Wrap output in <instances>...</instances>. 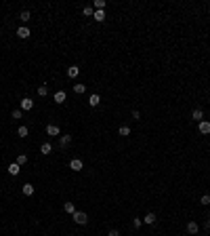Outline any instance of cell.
I'll list each match as a JSON object with an SVG mask.
<instances>
[{
  "instance_id": "cell-1",
  "label": "cell",
  "mask_w": 210,
  "mask_h": 236,
  "mask_svg": "<svg viewBox=\"0 0 210 236\" xmlns=\"http://www.w3.org/2000/svg\"><path fill=\"white\" fill-rule=\"evenodd\" d=\"M71 217H74V222H76L78 226H86V223H88V215H86L84 211H76Z\"/></svg>"
},
{
  "instance_id": "cell-2",
  "label": "cell",
  "mask_w": 210,
  "mask_h": 236,
  "mask_svg": "<svg viewBox=\"0 0 210 236\" xmlns=\"http://www.w3.org/2000/svg\"><path fill=\"white\" fill-rule=\"evenodd\" d=\"M32 108H34V101H32L29 97H23V99H21V112H29Z\"/></svg>"
},
{
  "instance_id": "cell-3",
  "label": "cell",
  "mask_w": 210,
  "mask_h": 236,
  "mask_svg": "<svg viewBox=\"0 0 210 236\" xmlns=\"http://www.w3.org/2000/svg\"><path fill=\"white\" fill-rule=\"evenodd\" d=\"M82 167H84V162L80 158H71L70 160V169L71 171H82Z\"/></svg>"
},
{
  "instance_id": "cell-4",
  "label": "cell",
  "mask_w": 210,
  "mask_h": 236,
  "mask_svg": "<svg viewBox=\"0 0 210 236\" xmlns=\"http://www.w3.org/2000/svg\"><path fill=\"white\" fill-rule=\"evenodd\" d=\"M59 133H61V129H59L57 125H46V135H50V137H57Z\"/></svg>"
},
{
  "instance_id": "cell-5",
  "label": "cell",
  "mask_w": 210,
  "mask_h": 236,
  "mask_svg": "<svg viewBox=\"0 0 210 236\" xmlns=\"http://www.w3.org/2000/svg\"><path fill=\"white\" fill-rule=\"evenodd\" d=\"M29 34H32V32H29V28H25V25H21V28L17 30V36H19L21 40H25V38H29Z\"/></svg>"
},
{
  "instance_id": "cell-6",
  "label": "cell",
  "mask_w": 210,
  "mask_h": 236,
  "mask_svg": "<svg viewBox=\"0 0 210 236\" xmlns=\"http://www.w3.org/2000/svg\"><path fill=\"white\" fill-rule=\"evenodd\" d=\"M7 169H8V173L13 175V177H15V175H19V171H21V167L17 165V162H11V165H8Z\"/></svg>"
},
{
  "instance_id": "cell-7",
  "label": "cell",
  "mask_w": 210,
  "mask_h": 236,
  "mask_svg": "<svg viewBox=\"0 0 210 236\" xmlns=\"http://www.w3.org/2000/svg\"><path fill=\"white\" fill-rule=\"evenodd\" d=\"M78 74H80V68H78V65L67 68V78H78Z\"/></svg>"
},
{
  "instance_id": "cell-8",
  "label": "cell",
  "mask_w": 210,
  "mask_h": 236,
  "mask_svg": "<svg viewBox=\"0 0 210 236\" xmlns=\"http://www.w3.org/2000/svg\"><path fill=\"white\" fill-rule=\"evenodd\" d=\"M71 143V135H61V139H59V146L61 148H67Z\"/></svg>"
},
{
  "instance_id": "cell-9",
  "label": "cell",
  "mask_w": 210,
  "mask_h": 236,
  "mask_svg": "<svg viewBox=\"0 0 210 236\" xmlns=\"http://www.w3.org/2000/svg\"><path fill=\"white\" fill-rule=\"evenodd\" d=\"M187 232L189 234H197V232H200V226H197L196 222H189L187 223Z\"/></svg>"
},
{
  "instance_id": "cell-10",
  "label": "cell",
  "mask_w": 210,
  "mask_h": 236,
  "mask_svg": "<svg viewBox=\"0 0 210 236\" xmlns=\"http://www.w3.org/2000/svg\"><path fill=\"white\" fill-rule=\"evenodd\" d=\"M191 118H193V120H197V122H202V120H204V112L197 108V110L191 112Z\"/></svg>"
},
{
  "instance_id": "cell-11",
  "label": "cell",
  "mask_w": 210,
  "mask_h": 236,
  "mask_svg": "<svg viewBox=\"0 0 210 236\" xmlns=\"http://www.w3.org/2000/svg\"><path fill=\"white\" fill-rule=\"evenodd\" d=\"M63 211L70 213V215H74V213H76V205H74V202H65V205H63Z\"/></svg>"
},
{
  "instance_id": "cell-12",
  "label": "cell",
  "mask_w": 210,
  "mask_h": 236,
  "mask_svg": "<svg viewBox=\"0 0 210 236\" xmlns=\"http://www.w3.org/2000/svg\"><path fill=\"white\" fill-rule=\"evenodd\" d=\"M50 152H53V146H50L49 141H46V143H42V146H40V154H44V156H49Z\"/></svg>"
},
{
  "instance_id": "cell-13",
  "label": "cell",
  "mask_w": 210,
  "mask_h": 236,
  "mask_svg": "<svg viewBox=\"0 0 210 236\" xmlns=\"http://www.w3.org/2000/svg\"><path fill=\"white\" fill-rule=\"evenodd\" d=\"M143 223H147V226H154V223H155V213H147V215L143 217Z\"/></svg>"
},
{
  "instance_id": "cell-14",
  "label": "cell",
  "mask_w": 210,
  "mask_h": 236,
  "mask_svg": "<svg viewBox=\"0 0 210 236\" xmlns=\"http://www.w3.org/2000/svg\"><path fill=\"white\" fill-rule=\"evenodd\" d=\"M200 133H204V135L210 133V122L208 120H202V122H200Z\"/></svg>"
},
{
  "instance_id": "cell-15",
  "label": "cell",
  "mask_w": 210,
  "mask_h": 236,
  "mask_svg": "<svg viewBox=\"0 0 210 236\" xmlns=\"http://www.w3.org/2000/svg\"><path fill=\"white\" fill-rule=\"evenodd\" d=\"M99 104H101V97H99V95H91V97H88V105H91V108H97Z\"/></svg>"
},
{
  "instance_id": "cell-16",
  "label": "cell",
  "mask_w": 210,
  "mask_h": 236,
  "mask_svg": "<svg viewBox=\"0 0 210 236\" xmlns=\"http://www.w3.org/2000/svg\"><path fill=\"white\" fill-rule=\"evenodd\" d=\"M21 192H23V196H32L34 194V186H32V183H25V186L21 188Z\"/></svg>"
},
{
  "instance_id": "cell-17",
  "label": "cell",
  "mask_w": 210,
  "mask_h": 236,
  "mask_svg": "<svg viewBox=\"0 0 210 236\" xmlns=\"http://www.w3.org/2000/svg\"><path fill=\"white\" fill-rule=\"evenodd\" d=\"M65 97H67V95H65V91H57V93H55V101H57V104H63Z\"/></svg>"
},
{
  "instance_id": "cell-18",
  "label": "cell",
  "mask_w": 210,
  "mask_h": 236,
  "mask_svg": "<svg viewBox=\"0 0 210 236\" xmlns=\"http://www.w3.org/2000/svg\"><path fill=\"white\" fill-rule=\"evenodd\" d=\"M28 133H29V129L25 125H21L19 129H17V135H19V137H28Z\"/></svg>"
},
{
  "instance_id": "cell-19",
  "label": "cell",
  "mask_w": 210,
  "mask_h": 236,
  "mask_svg": "<svg viewBox=\"0 0 210 236\" xmlns=\"http://www.w3.org/2000/svg\"><path fill=\"white\" fill-rule=\"evenodd\" d=\"M118 133L120 135H122V137H128V135H130V126H126V125H122L118 129Z\"/></svg>"
},
{
  "instance_id": "cell-20",
  "label": "cell",
  "mask_w": 210,
  "mask_h": 236,
  "mask_svg": "<svg viewBox=\"0 0 210 236\" xmlns=\"http://www.w3.org/2000/svg\"><path fill=\"white\" fill-rule=\"evenodd\" d=\"M82 13L86 15V17H92V15H95V7H91V4H86V7L82 8Z\"/></svg>"
},
{
  "instance_id": "cell-21",
  "label": "cell",
  "mask_w": 210,
  "mask_h": 236,
  "mask_svg": "<svg viewBox=\"0 0 210 236\" xmlns=\"http://www.w3.org/2000/svg\"><path fill=\"white\" fill-rule=\"evenodd\" d=\"M92 19H95V21H105V11H95Z\"/></svg>"
},
{
  "instance_id": "cell-22",
  "label": "cell",
  "mask_w": 210,
  "mask_h": 236,
  "mask_svg": "<svg viewBox=\"0 0 210 236\" xmlns=\"http://www.w3.org/2000/svg\"><path fill=\"white\" fill-rule=\"evenodd\" d=\"M19 19L23 21V23H25V21H29V19H32V15H29V11H21V13H19Z\"/></svg>"
},
{
  "instance_id": "cell-23",
  "label": "cell",
  "mask_w": 210,
  "mask_h": 236,
  "mask_svg": "<svg viewBox=\"0 0 210 236\" xmlns=\"http://www.w3.org/2000/svg\"><path fill=\"white\" fill-rule=\"evenodd\" d=\"M15 162H17V165H19V167H23V165H25V162H28V156H25V154H19V156H17V160H15Z\"/></svg>"
},
{
  "instance_id": "cell-24",
  "label": "cell",
  "mask_w": 210,
  "mask_h": 236,
  "mask_svg": "<svg viewBox=\"0 0 210 236\" xmlns=\"http://www.w3.org/2000/svg\"><path fill=\"white\" fill-rule=\"evenodd\" d=\"M74 91H76L78 95H82L84 91H86V84H74Z\"/></svg>"
},
{
  "instance_id": "cell-25",
  "label": "cell",
  "mask_w": 210,
  "mask_h": 236,
  "mask_svg": "<svg viewBox=\"0 0 210 236\" xmlns=\"http://www.w3.org/2000/svg\"><path fill=\"white\" fill-rule=\"evenodd\" d=\"M38 95H40V97H46V95H49V89H46L44 84H42V87H38Z\"/></svg>"
},
{
  "instance_id": "cell-26",
  "label": "cell",
  "mask_w": 210,
  "mask_h": 236,
  "mask_svg": "<svg viewBox=\"0 0 210 236\" xmlns=\"http://www.w3.org/2000/svg\"><path fill=\"white\" fill-rule=\"evenodd\" d=\"M200 202H202L204 207H208V205H210V194H204L202 198H200Z\"/></svg>"
},
{
  "instance_id": "cell-27",
  "label": "cell",
  "mask_w": 210,
  "mask_h": 236,
  "mask_svg": "<svg viewBox=\"0 0 210 236\" xmlns=\"http://www.w3.org/2000/svg\"><path fill=\"white\" fill-rule=\"evenodd\" d=\"M133 226H134V228H141V226H143V219H139V217H134V219H133Z\"/></svg>"
},
{
  "instance_id": "cell-28",
  "label": "cell",
  "mask_w": 210,
  "mask_h": 236,
  "mask_svg": "<svg viewBox=\"0 0 210 236\" xmlns=\"http://www.w3.org/2000/svg\"><path fill=\"white\" fill-rule=\"evenodd\" d=\"M21 116H23V112L21 110H13V118H21Z\"/></svg>"
},
{
  "instance_id": "cell-29",
  "label": "cell",
  "mask_w": 210,
  "mask_h": 236,
  "mask_svg": "<svg viewBox=\"0 0 210 236\" xmlns=\"http://www.w3.org/2000/svg\"><path fill=\"white\" fill-rule=\"evenodd\" d=\"M107 236H120V232H118V230H109V232H107Z\"/></svg>"
},
{
  "instance_id": "cell-30",
  "label": "cell",
  "mask_w": 210,
  "mask_h": 236,
  "mask_svg": "<svg viewBox=\"0 0 210 236\" xmlns=\"http://www.w3.org/2000/svg\"><path fill=\"white\" fill-rule=\"evenodd\" d=\"M133 118H134V120H139V118H141V114H139V110H134V112H133Z\"/></svg>"
},
{
  "instance_id": "cell-31",
  "label": "cell",
  "mask_w": 210,
  "mask_h": 236,
  "mask_svg": "<svg viewBox=\"0 0 210 236\" xmlns=\"http://www.w3.org/2000/svg\"><path fill=\"white\" fill-rule=\"evenodd\" d=\"M206 230H210V219H208V222H206Z\"/></svg>"
}]
</instances>
